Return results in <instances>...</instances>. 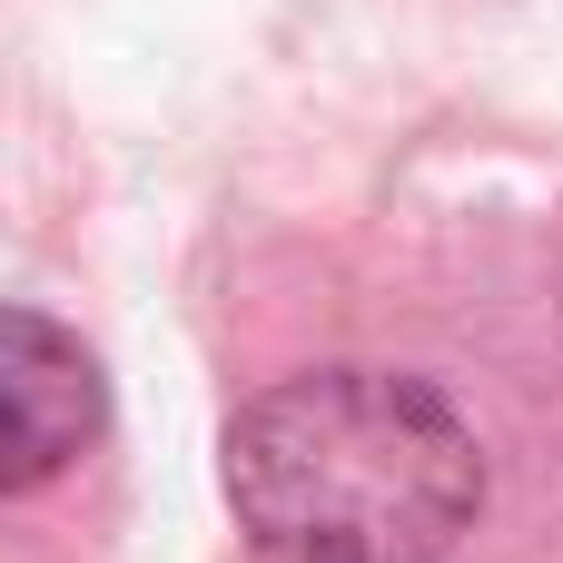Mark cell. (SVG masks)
I'll return each mask as SVG.
<instances>
[{"label":"cell","mask_w":563,"mask_h":563,"mask_svg":"<svg viewBox=\"0 0 563 563\" xmlns=\"http://www.w3.org/2000/svg\"><path fill=\"white\" fill-rule=\"evenodd\" d=\"M228 505L277 563H435L485 505V455L426 376L317 366L228 416Z\"/></svg>","instance_id":"obj_1"},{"label":"cell","mask_w":563,"mask_h":563,"mask_svg":"<svg viewBox=\"0 0 563 563\" xmlns=\"http://www.w3.org/2000/svg\"><path fill=\"white\" fill-rule=\"evenodd\" d=\"M99 435V366L69 327H49L40 307L0 317V485L30 495L49 485L79 445Z\"/></svg>","instance_id":"obj_2"}]
</instances>
